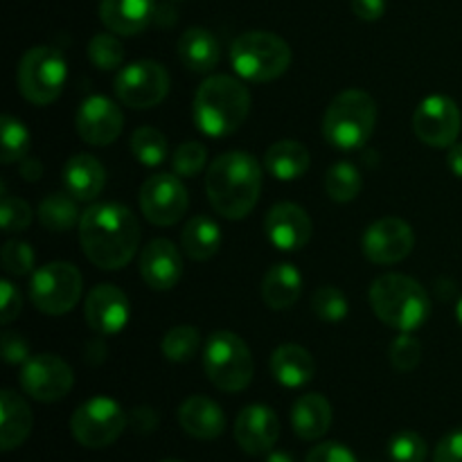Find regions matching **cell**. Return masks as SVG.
<instances>
[{
    "mask_svg": "<svg viewBox=\"0 0 462 462\" xmlns=\"http://www.w3.org/2000/svg\"><path fill=\"white\" fill-rule=\"evenodd\" d=\"M280 438V420L273 409L264 404H251L235 420V440L244 454H269Z\"/></svg>",
    "mask_w": 462,
    "mask_h": 462,
    "instance_id": "19",
    "label": "cell"
},
{
    "mask_svg": "<svg viewBox=\"0 0 462 462\" xmlns=\"http://www.w3.org/2000/svg\"><path fill=\"white\" fill-rule=\"evenodd\" d=\"M21 291L14 287V282L3 280V282H0V314H3V323H12V320L21 314Z\"/></svg>",
    "mask_w": 462,
    "mask_h": 462,
    "instance_id": "44",
    "label": "cell"
},
{
    "mask_svg": "<svg viewBox=\"0 0 462 462\" xmlns=\"http://www.w3.org/2000/svg\"><path fill=\"white\" fill-rule=\"evenodd\" d=\"M179 59L188 70L210 72L219 63V41L206 27H189L179 39Z\"/></svg>",
    "mask_w": 462,
    "mask_h": 462,
    "instance_id": "28",
    "label": "cell"
},
{
    "mask_svg": "<svg viewBox=\"0 0 462 462\" xmlns=\"http://www.w3.org/2000/svg\"><path fill=\"white\" fill-rule=\"evenodd\" d=\"M140 275L153 291H170L183 278V260L170 239H152L140 253Z\"/></svg>",
    "mask_w": 462,
    "mask_h": 462,
    "instance_id": "20",
    "label": "cell"
},
{
    "mask_svg": "<svg viewBox=\"0 0 462 462\" xmlns=\"http://www.w3.org/2000/svg\"><path fill=\"white\" fill-rule=\"evenodd\" d=\"M447 165L454 171L458 179H462V143H456L449 147V156H447Z\"/></svg>",
    "mask_w": 462,
    "mask_h": 462,
    "instance_id": "49",
    "label": "cell"
},
{
    "mask_svg": "<svg viewBox=\"0 0 462 462\" xmlns=\"http://www.w3.org/2000/svg\"><path fill=\"white\" fill-rule=\"evenodd\" d=\"M370 307L383 325L415 332L431 316V298L418 280L404 273H386L370 287Z\"/></svg>",
    "mask_w": 462,
    "mask_h": 462,
    "instance_id": "4",
    "label": "cell"
},
{
    "mask_svg": "<svg viewBox=\"0 0 462 462\" xmlns=\"http://www.w3.org/2000/svg\"><path fill=\"white\" fill-rule=\"evenodd\" d=\"M79 244L95 266L117 271L138 253L140 224L120 203H95L81 215Z\"/></svg>",
    "mask_w": 462,
    "mask_h": 462,
    "instance_id": "1",
    "label": "cell"
},
{
    "mask_svg": "<svg viewBox=\"0 0 462 462\" xmlns=\"http://www.w3.org/2000/svg\"><path fill=\"white\" fill-rule=\"evenodd\" d=\"M251 113V93L230 75H212L194 95V125L210 138H226L246 122Z\"/></svg>",
    "mask_w": 462,
    "mask_h": 462,
    "instance_id": "3",
    "label": "cell"
},
{
    "mask_svg": "<svg viewBox=\"0 0 462 462\" xmlns=\"http://www.w3.org/2000/svg\"><path fill=\"white\" fill-rule=\"evenodd\" d=\"M305 462H359L356 456L347 449L346 445H338V442H323V445H316L314 449L307 454Z\"/></svg>",
    "mask_w": 462,
    "mask_h": 462,
    "instance_id": "43",
    "label": "cell"
},
{
    "mask_svg": "<svg viewBox=\"0 0 462 462\" xmlns=\"http://www.w3.org/2000/svg\"><path fill=\"white\" fill-rule=\"evenodd\" d=\"M302 293V275L289 262L271 266L262 280V298L275 311L289 310L298 302Z\"/></svg>",
    "mask_w": 462,
    "mask_h": 462,
    "instance_id": "27",
    "label": "cell"
},
{
    "mask_svg": "<svg viewBox=\"0 0 462 462\" xmlns=\"http://www.w3.org/2000/svg\"><path fill=\"white\" fill-rule=\"evenodd\" d=\"M126 422V413L116 400L93 397L72 413L70 433L86 449H104L125 433Z\"/></svg>",
    "mask_w": 462,
    "mask_h": 462,
    "instance_id": "10",
    "label": "cell"
},
{
    "mask_svg": "<svg viewBox=\"0 0 462 462\" xmlns=\"http://www.w3.org/2000/svg\"><path fill=\"white\" fill-rule=\"evenodd\" d=\"M104 356H106V346H104L102 341H95L93 346L88 347V352H86V359H88L90 364H99Z\"/></svg>",
    "mask_w": 462,
    "mask_h": 462,
    "instance_id": "51",
    "label": "cell"
},
{
    "mask_svg": "<svg viewBox=\"0 0 462 462\" xmlns=\"http://www.w3.org/2000/svg\"><path fill=\"white\" fill-rule=\"evenodd\" d=\"M291 427L300 440H319L332 427V406L319 393L298 397L291 409Z\"/></svg>",
    "mask_w": 462,
    "mask_h": 462,
    "instance_id": "26",
    "label": "cell"
},
{
    "mask_svg": "<svg viewBox=\"0 0 462 462\" xmlns=\"http://www.w3.org/2000/svg\"><path fill=\"white\" fill-rule=\"evenodd\" d=\"M0 135H3V165H14V162H23L30 152V131L23 125L18 117L3 116L0 120Z\"/></svg>",
    "mask_w": 462,
    "mask_h": 462,
    "instance_id": "35",
    "label": "cell"
},
{
    "mask_svg": "<svg viewBox=\"0 0 462 462\" xmlns=\"http://www.w3.org/2000/svg\"><path fill=\"white\" fill-rule=\"evenodd\" d=\"M68 66L63 54L50 45H36L23 54L18 63V90L36 106H48L61 95L66 86Z\"/></svg>",
    "mask_w": 462,
    "mask_h": 462,
    "instance_id": "8",
    "label": "cell"
},
{
    "mask_svg": "<svg viewBox=\"0 0 462 462\" xmlns=\"http://www.w3.org/2000/svg\"><path fill=\"white\" fill-rule=\"evenodd\" d=\"M75 374L57 355H36L23 364L21 388L36 402H59L72 391Z\"/></svg>",
    "mask_w": 462,
    "mask_h": 462,
    "instance_id": "13",
    "label": "cell"
},
{
    "mask_svg": "<svg viewBox=\"0 0 462 462\" xmlns=\"http://www.w3.org/2000/svg\"><path fill=\"white\" fill-rule=\"evenodd\" d=\"M361 188H364V180L352 162H337L329 167L328 176H325V192L337 203H347L356 199Z\"/></svg>",
    "mask_w": 462,
    "mask_h": 462,
    "instance_id": "33",
    "label": "cell"
},
{
    "mask_svg": "<svg viewBox=\"0 0 462 462\" xmlns=\"http://www.w3.org/2000/svg\"><path fill=\"white\" fill-rule=\"evenodd\" d=\"M165 462H179V460H165Z\"/></svg>",
    "mask_w": 462,
    "mask_h": 462,
    "instance_id": "55",
    "label": "cell"
},
{
    "mask_svg": "<svg viewBox=\"0 0 462 462\" xmlns=\"http://www.w3.org/2000/svg\"><path fill=\"white\" fill-rule=\"evenodd\" d=\"M311 310L325 323H341L347 316V298L341 289L332 287V284H323L311 296Z\"/></svg>",
    "mask_w": 462,
    "mask_h": 462,
    "instance_id": "36",
    "label": "cell"
},
{
    "mask_svg": "<svg viewBox=\"0 0 462 462\" xmlns=\"http://www.w3.org/2000/svg\"><path fill=\"white\" fill-rule=\"evenodd\" d=\"M388 456L393 462H424L429 456V445L420 433L400 431L388 442Z\"/></svg>",
    "mask_w": 462,
    "mask_h": 462,
    "instance_id": "38",
    "label": "cell"
},
{
    "mask_svg": "<svg viewBox=\"0 0 462 462\" xmlns=\"http://www.w3.org/2000/svg\"><path fill=\"white\" fill-rule=\"evenodd\" d=\"M208 152L201 143H183L171 156V170L180 179H194L206 167Z\"/></svg>",
    "mask_w": 462,
    "mask_h": 462,
    "instance_id": "39",
    "label": "cell"
},
{
    "mask_svg": "<svg viewBox=\"0 0 462 462\" xmlns=\"http://www.w3.org/2000/svg\"><path fill=\"white\" fill-rule=\"evenodd\" d=\"M433 462H462V429L447 433L436 447Z\"/></svg>",
    "mask_w": 462,
    "mask_h": 462,
    "instance_id": "46",
    "label": "cell"
},
{
    "mask_svg": "<svg viewBox=\"0 0 462 462\" xmlns=\"http://www.w3.org/2000/svg\"><path fill=\"white\" fill-rule=\"evenodd\" d=\"M271 374L284 388H302L314 379L316 364L310 350L293 343H284L271 355Z\"/></svg>",
    "mask_w": 462,
    "mask_h": 462,
    "instance_id": "25",
    "label": "cell"
},
{
    "mask_svg": "<svg viewBox=\"0 0 462 462\" xmlns=\"http://www.w3.org/2000/svg\"><path fill=\"white\" fill-rule=\"evenodd\" d=\"M3 356L7 364H25L30 359V346L25 338L16 332H5L3 334Z\"/></svg>",
    "mask_w": 462,
    "mask_h": 462,
    "instance_id": "45",
    "label": "cell"
},
{
    "mask_svg": "<svg viewBox=\"0 0 462 462\" xmlns=\"http://www.w3.org/2000/svg\"><path fill=\"white\" fill-rule=\"evenodd\" d=\"M21 174L25 176V180L34 183V180H39L41 174H43V165H41L36 158H25V161L21 162Z\"/></svg>",
    "mask_w": 462,
    "mask_h": 462,
    "instance_id": "48",
    "label": "cell"
},
{
    "mask_svg": "<svg viewBox=\"0 0 462 462\" xmlns=\"http://www.w3.org/2000/svg\"><path fill=\"white\" fill-rule=\"evenodd\" d=\"M221 246V228L210 217L197 215L183 226L180 248L194 262H208L217 255Z\"/></svg>",
    "mask_w": 462,
    "mask_h": 462,
    "instance_id": "29",
    "label": "cell"
},
{
    "mask_svg": "<svg viewBox=\"0 0 462 462\" xmlns=\"http://www.w3.org/2000/svg\"><path fill=\"white\" fill-rule=\"evenodd\" d=\"M170 93V72L152 59L134 61L116 77V95L129 108H153Z\"/></svg>",
    "mask_w": 462,
    "mask_h": 462,
    "instance_id": "11",
    "label": "cell"
},
{
    "mask_svg": "<svg viewBox=\"0 0 462 462\" xmlns=\"http://www.w3.org/2000/svg\"><path fill=\"white\" fill-rule=\"evenodd\" d=\"M3 269L16 278L32 273L34 271V251H32L30 244L9 239L3 246Z\"/></svg>",
    "mask_w": 462,
    "mask_h": 462,
    "instance_id": "42",
    "label": "cell"
},
{
    "mask_svg": "<svg viewBox=\"0 0 462 462\" xmlns=\"http://www.w3.org/2000/svg\"><path fill=\"white\" fill-rule=\"evenodd\" d=\"M377 126V104L365 90L350 88L332 99L323 117V135L332 147H364Z\"/></svg>",
    "mask_w": 462,
    "mask_h": 462,
    "instance_id": "5",
    "label": "cell"
},
{
    "mask_svg": "<svg viewBox=\"0 0 462 462\" xmlns=\"http://www.w3.org/2000/svg\"><path fill=\"white\" fill-rule=\"evenodd\" d=\"M165 3H179V0H165Z\"/></svg>",
    "mask_w": 462,
    "mask_h": 462,
    "instance_id": "54",
    "label": "cell"
},
{
    "mask_svg": "<svg viewBox=\"0 0 462 462\" xmlns=\"http://www.w3.org/2000/svg\"><path fill=\"white\" fill-rule=\"evenodd\" d=\"M266 462H296V460H293V456L287 454V451H269Z\"/></svg>",
    "mask_w": 462,
    "mask_h": 462,
    "instance_id": "52",
    "label": "cell"
},
{
    "mask_svg": "<svg viewBox=\"0 0 462 462\" xmlns=\"http://www.w3.org/2000/svg\"><path fill=\"white\" fill-rule=\"evenodd\" d=\"M88 328L99 337H113L129 323V298L116 284H97L84 302Z\"/></svg>",
    "mask_w": 462,
    "mask_h": 462,
    "instance_id": "17",
    "label": "cell"
},
{
    "mask_svg": "<svg viewBox=\"0 0 462 462\" xmlns=\"http://www.w3.org/2000/svg\"><path fill=\"white\" fill-rule=\"evenodd\" d=\"M352 12L361 18V21H379L386 12V0H352Z\"/></svg>",
    "mask_w": 462,
    "mask_h": 462,
    "instance_id": "47",
    "label": "cell"
},
{
    "mask_svg": "<svg viewBox=\"0 0 462 462\" xmlns=\"http://www.w3.org/2000/svg\"><path fill=\"white\" fill-rule=\"evenodd\" d=\"M140 210L153 226H174L188 212L189 197L176 174H153L140 188Z\"/></svg>",
    "mask_w": 462,
    "mask_h": 462,
    "instance_id": "12",
    "label": "cell"
},
{
    "mask_svg": "<svg viewBox=\"0 0 462 462\" xmlns=\"http://www.w3.org/2000/svg\"><path fill=\"white\" fill-rule=\"evenodd\" d=\"M262 192V167L246 152H226L206 171V194L217 215L244 219L255 208Z\"/></svg>",
    "mask_w": 462,
    "mask_h": 462,
    "instance_id": "2",
    "label": "cell"
},
{
    "mask_svg": "<svg viewBox=\"0 0 462 462\" xmlns=\"http://www.w3.org/2000/svg\"><path fill=\"white\" fill-rule=\"evenodd\" d=\"M230 63L242 79L264 84L282 77L291 66V48L271 32H246L230 45Z\"/></svg>",
    "mask_w": 462,
    "mask_h": 462,
    "instance_id": "6",
    "label": "cell"
},
{
    "mask_svg": "<svg viewBox=\"0 0 462 462\" xmlns=\"http://www.w3.org/2000/svg\"><path fill=\"white\" fill-rule=\"evenodd\" d=\"M264 167L278 180H296L310 170V152L298 140H278L266 149Z\"/></svg>",
    "mask_w": 462,
    "mask_h": 462,
    "instance_id": "30",
    "label": "cell"
},
{
    "mask_svg": "<svg viewBox=\"0 0 462 462\" xmlns=\"http://www.w3.org/2000/svg\"><path fill=\"white\" fill-rule=\"evenodd\" d=\"M179 424L197 440H217L226 429V415L210 397L192 395L180 404Z\"/></svg>",
    "mask_w": 462,
    "mask_h": 462,
    "instance_id": "22",
    "label": "cell"
},
{
    "mask_svg": "<svg viewBox=\"0 0 462 462\" xmlns=\"http://www.w3.org/2000/svg\"><path fill=\"white\" fill-rule=\"evenodd\" d=\"M415 246L413 228L406 224L404 219L397 217H383V219L374 221L368 226L361 239V248L364 255L368 257L373 264H397V262L406 260Z\"/></svg>",
    "mask_w": 462,
    "mask_h": 462,
    "instance_id": "15",
    "label": "cell"
},
{
    "mask_svg": "<svg viewBox=\"0 0 462 462\" xmlns=\"http://www.w3.org/2000/svg\"><path fill=\"white\" fill-rule=\"evenodd\" d=\"M201 347V334L192 325H176L162 337V356L171 364H188Z\"/></svg>",
    "mask_w": 462,
    "mask_h": 462,
    "instance_id": "32",
    "label": "cell"
},
{
    "mask_svg": "<svg viewBox=\"0 0 462 462\" xmlns=\"http://www.w3.org/2000/svg\"><path fill=\"white\" fill-rule=\"evenodd\" d=\"M88 59L99 68V70H116L125 61V48L120 39L108 32H99L88 43Z\"/></svg>",
    "mask_w": 462,
    "mask_h": 462,
    "instance_id": "37",
    "label": "cell"
},
{
    "mask_svg": "<svg viewBox=\"0 0 462 462\" xmlns=\"http://www.w3.org/2000/svg\"><path fill=\"white\" fill-rule=\"evenodd\" d=\"M75 125L77 134L84 143L93 144V147H106L120 138L125 116L113 99L104 97V95H90L81 102Z\"/></svg>",
    "mask_w": 462,
    "mask_h": 462,
    "instance_id": "16",
    "label": "cell"
},
{
    "mask_svg": "<svg viewBox=\"0 0 462 462\" xmlns=\"http://www.w3.org/2000/svg\"><path fill=\"white\" fill-rule=\"evenodd\" d=\"M264 230L269 242L284 253L300 251L311 239V219L298 203H275L264 219Z\"/></svg>",
    "mask_w": 462,
    "mask_h": 462,
    "instance_id": "18",
    "label": "cell"
},
{
    "mask_svg": "<svg viewBox=\"0 0 462 462\" xmlns=\"http://www.w3.org/2000/svg\"><path fill=\"white\" fill-rule=\"evenodd\" d=\"M39 221L50 233H68L81 221L77 199L70 192L48 194L39 206Z\"/></svg>",
    "mask_w": 462,
    "mask_h": 462,
    "instance_id": "31",
    "label": "cell"
},
{
    "mask_svg": "<svg viewBox=\"0 0 462 462\" xmlns=\"http://www.w3.org/2000/svg\"><path fill=\"white\" fill-rule=\"evenodd\" d=\"M84 280L70 262H50L32 273V305L48 316H63L79 302Z\"/></svg>",
    "mask_w": 462,
    "mask_h": 462,
    "instance_id": "9",
    "label": "cell"
},
{
    "mask_svg": "<svg viewBox=\"0 0 462 462\" xmlns=\"http://www.w3.org/2000/svg\"><path fill=\"white\" fill-rule=\"evenodd\" d=\"M32 219H34V215H32L30 203L5 194L3 206H0V221H3L5 233H23V230L30 228Z\"/></svg>",
    "mask_w": 462,
    "mask_h": 462,
    "instance_id": "41",
    "label": "cell"
},
{
    "mask_svg": "<svg viewBox=\"0 0 462 462\" xmlns=\"http://www.w3.org/2000/svg\"><path fill=\"white\" fill-rule=\"evenodd\" d=\"M456 316H458V323L462 325V298L458 300V307H456Z\"/></svg>",
    "mask_w": 462,
    "mask_h": 462,
    "instance_id": "53",
    "label": "cell"
},
{
    "mask_svg": "<svg viewBox=\"0 0 462 462\" xmlns=\"http://www.w3.org/2000/svg\"><path fill=\"white\" fill-rule=\"evenodd\" d=\"M131 152L144 167H158L167 158V138L153 126H140L131 135Z\"/></svg>",
    "mask_w": 462,
    "mask_h": 462,
    "instance_id": "34",
    "label": "cell"
},
{
    "mask_svg": "<svg viewBox=\"0 0 462 462\" xmlns=\"http://www.w3.org/2000/svg\"><path fill=\"white\" fill-rule=\"evenodd\" d=\"M174 18H176L174 9H171L170 3H165L162 7H158V5H156V14H153V23H156V25L167 27V25H171V23H174Z\"/></svg>",
    "mask_w": 462,
    "mask_h": 462,
    "instance_id": "50",
    "label": "cell"
},
{
    "mask_svg": "<svg viewBox=\"0 0 462 462\" xmlns=\"http://www.w3.org/2000/svg\"><path fill=\"white\" fill-rule=\"evenodd\" d=\"M388 355H391L393 368L400 370V373H411L422 361V343L415 337H411V332H404L391 343Z\"/></svg>",
    "mask_w": 462,
    "mask_h": 462,
    "instance_id": "40",
    "label": "cell"
},
{
    "mask_svg": "<svg viewBox=\"0 0 462 462\" xmlns=\"http://www.w3.org/2000/svg\"><path fill=\"white\" fill-rule=\"evenodd\" d=\"M462 116L458 104L447 95H431L422 99L413 113V131L424 144L447 149L456 144L460 135Z\"/></svg>",
    "mask_w": 462,
    "mask_h": 462,
    "instance_id": "14",
    "label": "cell"
},
{
    "mask_svg": "<svg viewBox=\"0 0 462 462\" xmlns=\"http://www.w3.org/2000/svg\"><path fill=\"white\" fill-rule=\"evenodd\" d=\"M34 415L30 404L16 391L0 393V449L12 451L30 438Z\"/></svg>",
    "mask_w": 462,
    "mask_h": 462,
    "instance_id": "23",
    "label": "cell"
},
{
    "mask_svg": "<svg viewBox=\"0 0 462 462\" xmlns=\"http://www.w3.org/2000/svg\"><path fill=\"white\" fill-rule=\"evenodd\" d=\"M63 183L77 201H95L106 185V170L90 153H77L66 162Z\"/></svg>",
    "mask_w": 462,
    "mask_h": 462,
    "instance_id": "24",
    "label": "cell"
},
{
    "mask_svg": "<svg viewBox=\"0 0 462 462\" xmlns=\"http://www.w3.org/2000/svg\"><path fill=\"white\" fill-rule=\"evenodd\" d=\"M203 368L215 388L224 393H242L253 382V355L242 337L233 332H215L203 350Z\"/></svg>",
    "mask_w": 462,
    "mask_h": 462,
    "instance_id": "7",
    "label": "cell"
},
{
    "mask_svg": "<svg viewBox=\"0 0 462 462\" xmlns=\"http://www.w3.org/2000/svg\"><path fill=\"white\" fill-rule=\"evenodd\" d=\"M156 0H102L99 18L104 25L120 36H135L153 21Z\"/></svg>",
    "mask_w": 462,
    "mask_h": 462,
    "instance_id": "21",
    "label": "cell"
}]
</instances>
